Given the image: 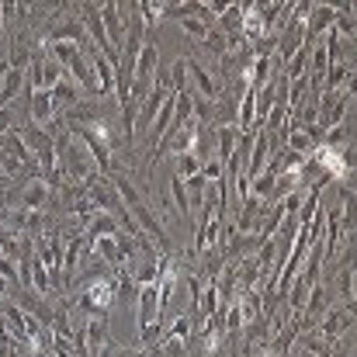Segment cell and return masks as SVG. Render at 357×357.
I'll use <instances>...</instances> for the list:
<instances>
[{"label":"cell","instance_id":"6da1fadb","mask_svg":"<svg viewBox=\"0 0 357 357\" xmlns=\"http://www.w3.org/2000/svg\"><path fill=\"white\" fill-rule=\"evenodd\" d=\"M108 181L115 184V191H119L121 205H125V212L135 219V226L146 233L149 239H156V246H160V253H174V239H170V233L163 229V222L156 219V212L149 208V202L135 191V184L128 181V177H121V174H108Z\"/></svg>","mask_w":357,"mask_h":357},{"label":"cell","instance_id":"7a4b0ae2","mask_svg":"<svg viewBox=\"0 0 357 357\" xmlns=\"http://www.w3.org/2000/svg\"><path fill=\"white\" fill-rule=\"evenodd\" d=\"M101 10V24H105V35H108V45L119 59L121 42H125V3H98ZM119 66V63H115Z\"/></svg>","mask_w":357,"mask_h":357},{"label":"cell","instance_id":"3957f363","mask_svg":"<svg viewBox=\"0 0 357 357\" xmlns=\"http://www.w3.org/2000/svg\"><path fill=\"white\" fill-rule=\"evenodd\" d=\"M184 66H188V80L195 84V94L215 105V98L222 94V84L215 80V73H208L198 59H184Z\"/></svg>","mask_w":357,"mask_h":357},{"label":"cell","instance_id":"277c9868","mask_svg":"<svg viewBox=\"0 0 357 357\" xmlns=\"http://www.w3.org/2000/svg\"><path fill=\"white\" fill-rule=\"evenodd\" d=\"M337 21V7L333 3H312L305 14V42H316L319 35H326Z\"/></svg>","mask_w":357,"mask_h":357},{"label":"cell","instance_id":"5b68a950","mask_svg":"<svg viewBox=\"0 0 357 357\" xmlns=\"http://www.w3.org/2000/svg\"><path fill=\"white\" fill-rule=\"evenodd\" d=\"M347 326H351V312H344V309H326V312L319 316V330H316V337H323V340H337Z\"/></svg>","mask_w":357,"mask_h":357},{"label":"cell","instance_id":"8992f818","mask_svg":"<svg viewBox=\"0 0 357 357\" xmlns=\"http://www.w3.org/2000/svg\"><path fill=\"white\" fill-rule=\"evenodd\" d=\"M28 112H31V121H35L38 128H49V121L56 119L52 94H49V91H31V94H28Z\"/></svg>","mask_w":357,"mask_h":357},{"label":"cell","instance_id":"52a82bcc","mask_svg":"<svg viewBox=\"0 0 357 357\" xmlns=\"http://www.w3.org/2000/svg\"><path fill=\"white\" fill-rule=\"evenodd\" d=\"M49 195H52V188H49L42 177H35V181L21 191V208H24V212H42L45 202H49Z\"/></svg>","mask_w":357,"mask_h":357},{"label":"cell","instance_id":"ba28073f","mask_svg":"<svg viewBox=\"0 0 357 357\" xmlns=\"http://www.w3.org/2000/svg\"><path fill=\"white\" fill-rule=\"evenodd\" d=\"M87 63H91L94 80H98V94H112L115 91V63L105 59V56H91Z\"/></svg>","mask_w":357,"mask_h":357},{"label":"cell","instance_id":"9c48e42d","mask_svg":"<svg viewBox=\"0 0 357 357\" xmlns=\"http://www.w3.org/2000/svg\"><path fill=\"white\" fill-rule=\"evenodd\" d=\"M119 233H121L119 222H115L108 212H98V215H91V219H87V226H84V236L91 239V243H94L98 236H119Z\"/></svg>","mask_w":357,"mask_h":357},{"label":"cell","instance_id":"30bf717a","mask_svg":"<svg viewBox=\"0 0 357 357\" xmlns=\"http://www.w3.org/2000/svg\"><path fill=\"white\" fill-rule=\"evenodd\" d=\"M163 7H167V3H160V0H139V3H135V14H139L142 28H156V24L163 21Z\"/></svg>","mask_w":357,"mask_h":357},{"label":"cell","instance_id":"8fae6325","mask_svg":"<svg viewBox=\"0 0 357 357\" xmlns=\"http://www.w3.org/2000/svg\"><path fill=\"white\" fill-rule=\"evenodd\" d=\"M236 139H239V128H236V125H222V128L215 132V142H219V163H226V160L233 156V149H236Z\"/></svg>","mask_w":357,"mask_h":357},{"label":"cell","instance_id":"7c38bea8","mask_svg":"<svg viewBox=\"0 0 357 357\" xmlns=\"http://www.w3.org/2000/svg\"><path fill=\"white\" fill-rule=\"evenodd\" d=\"M215 28L222 35H239V28H243V3H229V10L215 21Z\"/></svg>","mask_w":357,"mask_h":357},{"label":"cell","instance_id":"4fadbf2b","mask_svg":"<svg viewBox=\"0 0 357 357\" xmlns=\"http://www.w3.org/2000/svg\"><path fill=\"white\" fill-rule=\"evenodd\" d=\"M31 288L38 291V295H49L52 291V278H49V267L31 253Z\"/></svg>","mask_w":357,"mask_h":357},{"label":"cell","instance_id":"5bb4252c","mask_svg":"<svg viewBox=\"0 0 357 357\" xmlns=\"http://www.w3.org/2000/svg\"><path fill=\"white\" fill-rule=\"evenodd\" d=\"M198 170H202V156H198V153H181V156H177V170H174V177L188 181V177H195Z\"/></svg>","mask_w":357,"mask_h":357},{"label":"cell","instance_id":"9a60e30c","mask_svg":"<svg viewBox=\"0 0 357 357\" xmlns=\"http://www.w3.org/2000/svg\"><path fill=\"white\" fill-rule=\"evenodd\" d=\"M205 45L212 49V56H229V35H222L219 28H208V35H205Z\"/></svg>","mask_w":357,"mask_h":357},{"label":"cell","instance_id":"2e32d148","mask_svg":"<svg viewBox=\"0 0 357 357\" xmlns=\"http://www.w3.org/2000/svg\"><path fill=\"white\" fill-rule=\"evenodd\" d=\"M177 24H181L184 35H191V38H198V42H205V35H208V24L198 21V17H181ZM212 28H215V24H212Z\"/></svg>","mask_w":357,"mask_h":357},{"label":"cell","instance_id":"e0dca14e","mask_svg":"<svg viewBox=\"0 0 357 357\" xmlns=\"http://www.w3.org/2000/svg\"><path fill=\"white\" fill-rule=\"evenodd\" d=\"M302 347H305L309 354H316V357H333L330 344H326L323 337H316V333H305V337H302Z\"/></svg>","mask_w":357,"mask_h":357},{"label":"cell","instance_id":"ac0fdd59","mask_svg":"<svg viewBox=\"0 0 357 357\" xmlns=\"http://www.w3.org/2000/svg\"><path fill=\"white\" fill-rule=\"evenodd\" d=\"M10 128H17V121H14V108H0V139H3Z\"/></svg>","mask_w":357,"mask_h":357},{"label":"cell","instance_id":"d6986e66","mask_svg":"<svg viewBox=\"0 0 357 357\" xmlns=\"http://www.w3.org/2000/svg\"><path fill=\"white\" fill-rule=\"evenodd\" d=\"M119 357H149V354H146V351H128V347H121Z\"/></svg>","mask_w":357,"mask_h":357},{"label":"cell","instance_id":"ffe728a7","mask_svg":"<svg viewBox=\"0 0 357 357\" xmlns=\"http://www.w3.org/2000/svg\"><path fill=\"white\" fill-rule=\"evenodd\" d=\"M7 70H10V59H0V80L7 77Z\"/></svg>","mask_w":357,"mask_h":357},{"label":"cell","instance_id":"44dd1931","mask_svg":"<svg viewBox=\"0 0 357 357\" xmlns=\"http://www.w3.org/2000/svg\"><path fill=\"white\" fill-rule=\"evenodd\" d=\"M7 295V278H0V298Z\"/></svg>","mask_w":357,"mask_h":357},{"label":"cell","instance_id":"7402d4cb","mask_svg":"<svg viewBox=\"0 0 357 357\" xmlns=\"http://www.w3.org/2000/svg\"><path fill=\"white\" fill-rule=\"evenodd\" d=\"M0 28H3V7H0Z\"/></svg>","mask_w":357,"mask_h":357},{"label":"cell","instance_id":"603a6c76","mask_svg":"<svg viewBox=\"0 0 357 357\" xmlns=\"http://www.w3.org/2000/svg\"><path fill=\"white\" fill-rule=\"evenodd\" d=\"M257 357H278V354H271V351H267V354H257Z\"/></svg>","mask_w":357,"mask_h":357},{"label":"cell","instance_id":"cb8c5ba5","mask_svg":"<svg viewBox=\"0 0 357 357\" xmlns=\"http://www.w3.org/2000/svg\"><path fill=\"white\" fill-rule=\"evenodd\" d=\"M0 219H3V205H0Z\"/></svg>","mask_w":357,"mask_h":357}]
</instances>
